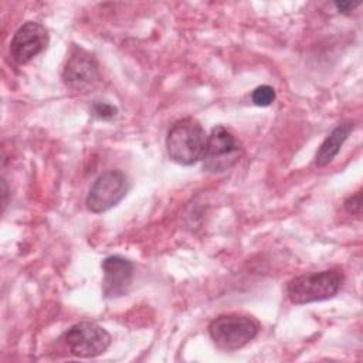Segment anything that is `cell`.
Returning <instances> with one entry per match:
<instances>
[{"instance_id":"6da1fadb","label":"cell","mask_w":363,"mask_h":363,"mask_svg":"<svg viewBox=\"0 0 363 363\" xmlns=\"http://www.w3.org/2000/svg\"><path fill=\"white\" fill-rule=\"evenodd\" d=\"M207 135L194 118L176 121L167 132L166 149L169 157L182 166H191L203 157Z\"/></svg>"},{"instance_id":"7a4b0ae2","label":"cell","mask_w":363,"mask_h":363,"mask_svg":"<svg viewBox=\"0 0 363 363\" xmlns=\"http://www.w3.org/2000/svg\"><path fill=\"white\" fill-rule=\"evenodd\" d=\"M343 281L345 275L339 269L303 274L292 278L286 284V295L295 305L319 302L333 298L339 292Z\"/></svg>"},{"instance_id":"3957f363","label":"cell","mask_w":363,"mask_h":363,"mask_svg":"<svg viewBox=\"0 0 363 363\" xmlns=\"http://www.w3.org/2000/svg\"><path fill=\"white\" fill-rule=\"evenodd\" d=\"M259 330L258 322L240 313H227L213 319L208 325V335L213 343L224 350L233 352L248 345Z\"/></svg>"},{"instance_id":"277c9868","label":"cell","mask_w":363,"mask_h":363,"mask_svg":"<svg viewBox=\"0 0 363 363\" xmlns=\"http://www.w3.org/2000/svg\"><path fill=\"white\" fill-rule=\"evenodd\" d=\"M242 156L241 142L224 126H216L207 136L203 153V169L221 173L235 166Z\"/></svg>"},{"instance_id":"5b68a950","label":"cell","mask_w":363,"mask_h":363,"mask_svg":"<svg viewBox=\"0 0 363 363\" xmlns=\"http://www.w3.org/2000/svg\"><path fill=\"white\" fill-rule=\"evenodd\" d=\"M64 343L77 357H96L111 345V335L98 323L79 322L64 333Z\"/></svg>"},{"instance_id":"8992f818","label":"cell","mask_w":363,"mask_h":363,"mask_svg":"<svg viewBox=\"0 0 363 363\" xmlns=\"http://www.w3.org/2000/svg\"><path fill=\"white\" fill-rule=\"evenodd\" d=\"M129 182L123 172L108 170L102 173L91 186L85 204L92 213H104L115 207L128 193Z\"/></svg>"},{"instance_id":"52a82bcc","label":"cell","mask_w":363,"mask_h":363,"mask_svg":"<svg viewBox=\"0 0 363 363\" xmlns=\"http://www.w3.org/2000/svg\"><path fill=\"white\" fill-rule=\"evenodd\" d=\"M68 88L77 92H89L101 79L95 58L82 48L74 47L62 71Z\"/></svg>"},{"instance_id":"ba28073f","label":"cell","mask_w":363,"mask_h":363,"mask_svg":"<svg viewBox=\"0 0 363 363\" xmlns=\"http://www.w3.org/2000/svg\"><path fill=\"white\" fill-rule=\"evenodd\" d=\"M48 33L37 21H26L10 41V55L17 64H27L48 45Z\"/></svg>"},{"instance_id":"9c48e42d","label":"cell","mask_w":363,"mask_h":363,"mask_svg":"<svg viewBox=\"0 0 363 363\" xmlns=\"http://www.w3.org/2000/svg\"><path fill=\"white\" fill-rule=\"evenodd\" d=\"M102 294L105 298H119L129 292L133 281V264L121 257L109 255L102 261Z\"/></svg>"},{"instance_id":"30bf717a","label":"cell","mask_w":363,"mask_h":363,"mask_svg":"<svg viewBox=\"0 0 363 363\" xmlns=\"http://www.w3.org/2000/svg\"><path fill=\"white\" fill-rule=\"evenodd\" d=\"M353 128H354V125L352 122H345V123L337 125L328 135V138L322 142V145L319 146V149L315 155V164L318 167H323L335 159V156L339 153L342 145L345 143V140L347 139V136L350 135Z\"/></svg>"},{"instance_id":"8fae6325","label":"cell","mask_w":363,"mask_h":363,"mask_svg":"<svg viewBox=\"0 0 363 363\" xmlns=\"http://www.w3.org/2000/svg\"><path fill=\"white\" fill-rule=\"evenodd\" d=\"M251 99L257 106H268L275 99V91L269 85L257 86L251 94Z\"/></svg>"},{"instance_id":"7c38bea8","label":"cell","mask_w":363,"mask_h":363,"mask_svg":"<svg viewBox=\"0 0 363 363\" xmlns=\"http://www.w3.org/2000/svg\"><path fill=\"white\" fill-rule=\"evenodd\" d=\"M92 112L96 118L99 119H104V121H111L116 116L118 113V109L116 106L108 104V102H101V101H96L94 102L92 105Z\"/></svg>"},{"instance_id":"4fadbf2b","label":"cell","mask_w":363,"mask_h":363,"mask_svg":"<svg viewBox=\"0 0 363 363\" xmlns=\"http://www.w3.org/2000/svg\"><path fill=\"white\" fill-rule=\"evenodd\" d=\"M345 208L350 214H360L362 213V193L356 191L353 196H349L345 200Z\"/></svg>"},{"instance_id":"5bb4252c","label":"cell","mask_w":363,"mask_h":363,"mask_svg":"<svg viewBox=\"0 0 363 363\" xmlns=\"http://www.w3.org/2000/svg\"><path fill=\"white\" fill-rule=\"evenodd\" d=\"M360 3L359 1H336L335 3V7L339 10V13H343V14H347L350 13L352 10H354Z\"/></svg>"}]
</instances>
